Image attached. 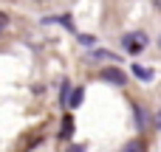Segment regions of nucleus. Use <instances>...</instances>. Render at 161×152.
Segmentation results:
<instances>
[{
  "instance_id": "nucleus-11",
  "label": "nucleus",
  "mask_w": 161,
  "mask_h": 152,
  "mask_svg": "<svg viewBox=\"0 0 161 152\" xmlns=\"http://www.w3.org/2000/svg\"><path fill=\"white\" fill-rule=\"evenodd\" d=\"M158 48H161V37H158Z\"/></svg>"
},
{
  "instance_id": "nucleus-12",
  "label": "nucleus",
  "mask_w": 161,
  "mask_h": 152,
  "mask_svg": "<svg viewBox=\"0 0 161 152\" xmlns=\"http://www.w3.org/2000/svg\"><path fill=\"white\" fill-rule=\"evenodd\" d=\"M37 3H42V0H37Z\"/></svg>"
},
{
  "instance_id": "nucleus-4",
  "label": "nucleus",
  "mask_w": 161,
  "mask_h": 152,
  "mask_svg": "<svg viewBox=\"0 0 161 152\" xmlns=\"http://www.w3.org/2000/svg\"><path fill=\"white\" fill-rule=\"evenodd\" d=\"M122 152H144V144H142V141H127V144L122 147Z\"/></svg>"
},
{
  "instance_id": "nucleus-10",
  "label": "nucleus",
  "mask_w": 161,
  "mask_h": 152,
  "mask_svg": "<svg viewBox=\"0 0 161 152\" xmlns=\"http://www.w3.org/2000/svg\"><path fill=\"white\" fill-rule=\"evenodd\" d=\"M153 3H156V8H158V11H161V0H153Z\"/></svg>"
},
{
  "instance_id": "nucleus-9",
  "label": "nucleus",
  "mask_w": 161,
  "mask_h": 152,
  "mask_svg": "<svg viewBox=\"0 0 161 152\" xmlns=\"http://www.w3.org/2000/svg\"><path fill=\"white\" fill-rule=\"evenodd\" d=\"M156 127H158V130H161V110H158V113H156Z\"/></svg>"
},
{
  "instance_id": "nucleus-8",
  "label": "nucleus",
  "mask_w": 161,
  "mask_h": 152,
  "mask_svg": "<svg viewBox=\"0 0 161 152\" xmlns=\"http://www.w3.org/2000/svg\"><path fill=\"white\" fill-rule=\"evenodd\" d=\"M71 135V118H65V127H62V138Z\"/></svg>"
},
{
  "instance_id": "nucleus-2",
  "label": "nucleus",
  "mask_w": 161,
  "mask_h": 152,
  "mask_svg": "<svg viewBox=\"0 0 161 152\" xmlns=\"http://www.w3.org/2000/svg\"><path fill=\"white\" fill-rule=\"evenodd\" d=\"M102 79H105V82H113V85H125V82H127V76H125L119 68H108V71H102Z\"/></svg>"
},
{
  "instance_id": "nucleus-7",
  "label": "nucleus",
  "mask_w": 161,
  "mask_h": 152,
  "mask_svg": "<svg viewBox=\"0 0 161 152\" xmlns=\"http://www.w3.org/2000/svg\"><path fill=\"white\" fill-rule=\"evenodd\" d=\"M6 28H8V14H6V11H0V34H3Z\"/></svg>"
},
{
  "instance_id": "nucleus-5",
  "label": "nucleus",
  "mask_w": 161,
  "mask_h": 152,
  "mask_svg": "<svg viewBox=\"0 0 161 152\" xmlns=\"http://www.w3.org/2000/svg\"><path fill=\"white\" fill-rule=\"evenodd\" d=\"M136 116H139V118H136V124L144 130V127H147V110H144V107H136Z\"/></svg>"
},
{
  "instance_id": "nucleus-6",
  "label": "nucleus",
  "mask_w": 161,
  "mask_h": 152,
  "mask_svg": "<svg viewBox=\"0 0 161 152\" xmlns=\"http://www.w3.org/2000/svg\"><path fill=\"white\" fill-rule=\"evenodd\" d=\"M79 102H82V87H79V90H74V96H71V99H68L65 104H71V107H76Z\"/></svg>"
},
{
  "instance_id": "nucleus-3",
  "label": "nucleus",
  "mask_w": 161,
  "mask_h": 152,
  "mask_svg": "<svg viewBox=\"0 0 161 152\" xmlns=\"http://www.w3.org/2000/svg\"><path fill=\"white\" fill-rule=\"evenodd\" d=\"M130 71H133V76H136V79H142V82H150V79H153L150 68H142V65H133Z\"/></svg>"
},
{
  "instance_id": "nucleus-1",
  "label": "nucleus",
  "mask_w": 161,
  "mask_h": 152,
  "mask_svg": "<svg viewBox=\"0 0 161 152\" xmlns=\"http://www.w3.org/2000/svg\"><path fill=\"white\" fill-rule=\"evenodd\" d=\"M147 34L144 31H130V34H125V39H122V48L127 51V54H139V51H144L147 48Z\"/></svg>"
}]
</instances>
